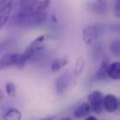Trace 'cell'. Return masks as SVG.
I'll list each match as a JSON object with an SVG mask.
<instances>
[{
  "label": "cell",
  "mask_w": 120,
  "mask_h": 120,
  "mask_svg": "<svg viewBox=\"0 0 120 120\" xmlns=\"http://www.w3.org/2000/svg\"><path fill=\"white\" fill-rule=\"evenodd\" d=\"M84 68V59L83 57L80 56L78 57L77 61H76V65H75V68H74V72L76 75H80L82 70Z\"/></svg>",
  "instance_id": "2e32d148"
},
{
  "label": "cell",
  "mask_w": 120,
  "mask_h": 120,
  "mask_svg": "<svg viewBox=\"0 0 120 120\" xmlns=\"http://www.w3.org/2000/svg\"><path fill=\"white\" fill-rule=\"evenodd\" d=\"M47 19V12H33V13H21L18 12L14 18V22L16 26L22 28H32L38 26L43 23Z\"/></svg>",
  "instance_id": "6da1fadb"
},
{
  "label": "cell",
  "mask_w": 120,
  "mask_h": 120,
  "mask_svg": "<svg viewBox=\"0 0 120 120\" xmlns=\"http://www.w3.org/2000/svg\"><path fill=\"white\" fill-rule=\"evenodd\" d=\"M6 91L7 94L10 97V98H14L16 97V93H17V89H16V85L13 82H8L6 84Z\"/></svg>",
  "instance_id": "ac0fdd59"
},
{
  "label": "cell",
  "mask_w": 120,
  "mask_h": 120,
  "mask_svg": "<svg viewBox=\"0 0 120 120\" xmlns=\"http://www.w3.org/2000/svg\"><path fill=\"white\" fill-rule=\"evenodd\" d=\"M68 60L67 57H58V58H55L52 65H51V69L53 71V72H57L58 70H60L61 68H63L67 64H68Z\"/></svg>",
  "instance_id": "8fae6325"
},
{
  "label": "cell",
  "mask_w": 120,
  "mask_h": 120,
  "mask_svg": "<svg viewBox=\"0 0 120 120\" xmlns=\"http://www.w3.org/2000/svg\"><path fill=\"white\" fill-rule=\"evenodd\" d=\"M82 37L86 45H94L98 38V28L94 24L87 25L82 29Z\"/></svg>",
  "instance_id": "5b68a950"
},
{
  "label": "cell",
  "mask_w": 120,
  "mask_h": 120,
  "mask_svg": "<svg viewBox=\"0 0 120 120\" xmlns=\"http://www.w3.org/2000/svg\"><path fill=\"white\" fill-rule=\"evenodd\" d=\"M119 107V101L113 94H107L103 96L102 99V108L107 112H114Z\"/></svg>",
  "instance_id": "52a82bcc"
},
{
  "label": "cell",
  "mask_w": 120,
  "mask_h": 120,
  "mask_svg": "<svg viewBox=\"0 0 120 120\" xmlns=\"http://www.w3.org/2000/svg\"><path fill=\"white\" fill-rule=\"evenodd\" d=\"M52 4L51 0H39L38 1L35 6L32 8V13L33 12H41V11H46V9L50 7Z\"/></svg>",
  "instance_id": "7c38bea8"
},
{
  "label": "cell",
  "mask_w": 120,
  "mask_h": 120,
  "mask_svg": "<svg viewBox=\"0 0 120 120\" xmlns=\"http://www.w3.org/2000/svg\"><path fill=\"white\" fill-rule=\"evenodd\" d=\"M85 118H86V120H97V117H96V116H94V115H90V114H88Z\"/></svg>",
  "instance_id": "7402d4cb"
},
{
  "label": "cell",
  "mask_w": 120,
  "mask_h": 120,
  "mask_svg": "<svg viewBox=\"0 0 120 120\" xmlns=\"http://www.w3.org/2000/svg\"><path fill=\"white\" fill-rule=\"evenodd\" d=\"M39 0H20L19 3V12L21 13H32V8L35 6V4Z\"/></svg>",
  "instance_id": "9c48e42d"
},
{
  "label": "cell",
  "mask_w": 120,
  "mask_h": 120,
  "mask_svg": "<svg viewBox=\"0 0 120 120\" xmlns=\"http://www.w3.org/2000/svg\"><path fill=\"white\" fill-rule=\"evenodd\" d=\"M50 38L49 35H41L39 37H38L36 39H34L29 46L25 49L24 52L22 54V58L25 60V62L27 63L37 52H38L39 51L43 50L45 48L46 42L47 40Z\"/></svg>",
  "instance_id": "7a4b0ae2"
},
{
  "label": "cell",
  "mask_w": 120,
  "mask_h": 120,
  "mask_svg": "<svg viewBox=\"0 0 120 120\" xmlns=\"http://www.w3.org/2000/svg\"><path fill=\"white\" fill-rule=\"evenodd\" d=\"M114 15L116 17L120 16V0H115L114 3Z\"/></svg>",
  "instance_id": "44dd1931"
},
{
  "label": "cell",
  "mask_w": 120,
  "mask_h": 120,
  "mask_svg": "<svg viewBox=\"0 0 120 120\" xmlns=\"http://www.w3.org/2000/svg\"><path fill=\"white\" fill-rule=\"evenodd\" d=\"M107 76L112 80L120 79V63L118 61L112 62L107 67Z\"/></svg>",
  "instance_id": "ba28073f"
},
{
  "label": "cell",
  "mask_w": 120,
  "mask_h": 120,
  "mask_svg": "<svg viewBox=\"0 0 120 120\" xmlns=\"http://www.w3.org/2000/svg\"><path fill=\"white\" fill-rule=\"evenodd\" d=\"M13 43H14V40L12 38H10L5 39L4 41H2L0 43V54L3 53L4 52H7L13 45Z\"/></svg>",
  "instance_id": "e0dca14e"
},
{
  "label": "cell",
  "mask_w": 120,
  "mask_h": 120,
  "mask_svg": "<svg viewBox=\"0 0 120 120\" xmlns=\"http://www.w3.org/2000/svg\"><path fill=\"white\" fill-rule=\"evenodd\" d=\"M97 2H98V3H102V2H105L106 0H96Z\"/></svg>",
  "instance_id": "cb8c5ba5"
},
{
  "label": "cell",
  "mask_w": 120,
  "mask_h": 120,
  "mask_svg": "<svg viewBox=\"0 0 120 120\" xmlns=\"http://www.w3.org/2000/svg\"><path fill=\"white\" fill-rule=\"evenodd\" d=\"M71 81V74L69 72H64L55 80V90L58 96L63 95L68 88Z\"/></svg>",
  "instance_id": "8992f818"
},
{
  "label": "cell",
  "mask_w": 120,
  "mask_h": 120,
  "mask_svg": "<svg viewBox=\"0 0 120 120\" xmlns=\"http://www.w3.org/2000/svg\"><path fill=\"white\" fill-rule=\"evenodd\" d=\"M13 0H0V11L5 9L7 7L12 5Z\"/></svg>",
  "instance_id": "ffe728a7"
},
{
  "label": "cell",
  "mask_w": 120,
  "mask_h": 120,
  "mask_svg": "<svg viewBox=\"0 0 120 120\" xmlns=\"http://www.w3.org/2000/svg\"><path fill=\"white\" fill-rule=\"evenodd\" d=\"M11 10H12V5L7 7L5 9H3V10L0 11V30L7 23L8 20V18L10 16Z\"/></svg>",
  "instance_id": "4fadbf2b"
},
{
  "label": "cell",
  "mask_w": 120,
  "mask_h": 120,
  "mask_svg": "<svg viewBox=\"0 0 120 120\" xmlns=\"http://www.w3.org/2000/svg\"><path fill=\"white\" fill-rule=\"evenodd\" d=\"M26 62L19 53H6L0 58V69H6L8 68H22L25 66Z\"/></svg>",
  "instance_id": "3957f363"
},
{
  "label": "cell",
  "mask_w": 120,
  "mask_h": 120,
  "mask_svg": "<svg viewBox=\"0 0 120 120\" xmlns=\"http://www.w3.org/2000/svg\"><path fill=\"white\" fill-rule=\"evenodd\" d=\"M109 63L108 61H103L99 67V68L98 69V71L96 72V79L97 80H104L107 77V67H108Z\"/></svg>",
  "instance_id": "5bb4252c"
},
{
  "label": "cell",
  "mask_w": 120,
  "mask_h": 120,
  "mask_svg": "<svg viewBox=\"0 0 120 120\" xmlns=\"http://www.w3.org/2000/svg\"><path fill=\"white\" fill-rule=\"evenodd\" d=\"M22 118V113L19 110L12 108L9 109L4 115V119H9V120H19Z\"/></svg>",
  "instance_id": "9a60e30c"
},
{
  "label": "cell",
  "mask_w": 120,
  "mask_h": 120,
  "mask_svg": "<svg viewBox=\"0 0 120 120\" xmlns=\"http://www.w3.org/2000/svg\"><path fill=\"white\" fill-rule=\"evenodd\" d=\"M88 104L91 108V111L97 114H100L102 112V99L103 94L100 91H93L88 95Z\"/></svg>",
  "instance_id": "277c9868"
},
{
  "label": "cell",
  "mask_w": 120,
  "mask_h": 120,
  "mask_svg": "<svg viewBox=\"0 0 120 120\" xmlns=\"http://www.w3.org/2000/svg\"><path fill=\"white\" fill-rule=\"evenodd\" d=\"M110 51L115 55V56H119V53H120V46H119V41L118 40H115L113 42H112L110 44Z\"/></svg>",
  "instance_id": "d6986e66"
},
{
  "label": "cell",
  "mask_w": 120,
  "mask_h": 120,
  "mask_svg": "<svg viewBox=\"0 0 120 120\" xmlns=\"http://www.w3.org/2000/svg\"><path fill=\"white\" fill-rule=\"evenodd\" d=\"M91 112V108L88 103H82L80 104L74 111V116L76 118H83L86 117Z\"/></svg>",
  "instance_id": "30bf717a"
},
{
  "label": "cell",
  "mask_w": 120,
  "mask_h": 120,
  "mask_svg": "<svg viewBox=\"0 0 120 120\" xmlns=\"http://www.w3.org/2000/svg\"><path fill=\"white\" fill-rule=\"evenodd\" d=\"M4 98H5V97H4V93H3V91L0 89V102L4 99Z\"/></svg>",
  "instance_id": "603a6c76"
}]
</instances>
